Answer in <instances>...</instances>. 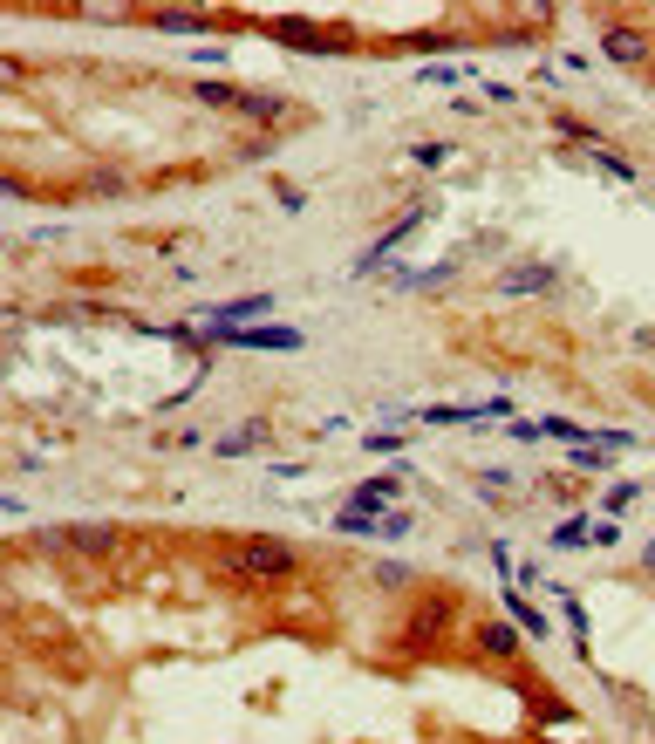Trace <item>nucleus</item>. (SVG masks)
<instances>
[{
  "mask_svg": "<svg viewBox=\"0 0 655 744\" xmlns=\"http://www.w3.org/2000/svg\"><path fill=\"white\" fill-rule=\"evenodd\" d=\"M376 581H383V588H410V567H396V560H383V567H376Z\"/></svg>",
  "mask_w": 655,
  "mask_h": 744,
  "instance_id": "6ab92c4d",
  "label": "nucleus"
},
{
  "mask_svg": "<svg viewBox=\"0 0 655 744\" xmlns=\"http://www.w3.org/2000/svg\"><path fill=\"white\" fill-rule=\"evenodd\" d=\"M615 540H621V526H615V519H601V526L587 533V547H615Z\"/></svg>",
  "mask_w": 655,
  "mask_h": 744,
  "instance_id": "aec40b11",
  "label": "nucleus"
},
{
  "mask_svg": "<svg viewBox=\"0 0 655 744\" xmlns=\"http://www.w3.org/2000/svg\"><path fill=\"white\" fill-rule=\"evenodd\" d=\"M219 342H226V349H280V355H294L301 349V328H226Z\"/></svg>",
  "mask_w": 655,
  "mask_h": 744,
  "instance_id": "20e7f679",
  "label": "nucleus"
},
{
  "mask_svg": "<svg viewBox=\"0 0 655 744\" xmlns=\"http://www.w3.org/2000/svg\"><path fill=\"white\" fill-rule=\"evenodd\" d=\"M642 567H649V574H655V540H649V547H642Z\"/></svg>",
  "mask_w": 655,
  "mask_h": 744,
  "instance_id": "4be33fe9",
  "label": "nucleus"
},
{
  "mask_svg": "<svg viewBox=\"0 0 655 744\" xmlns=\"http://www.w3.org/2000/svg\"><path fill=\"white\" fill-rule=\"evenodd\" d=\"M478 649H485V656H519V635H512V622H485L478 628Z\"/></svg>",
  "mask_w": 655,
  "mask_h": 744,
  "instance_id": "6e6552de",
  "label": "nucleus"
},
{
  "mask_svg": "<svg viewBox=\"0 0 655 744\" xmlns=\"http://www.w3.org/2000/svg\"><path fill=\"white\" fill-rule=\"evenodd\" d=\"M396 492H403V478L389 471V478H369V485H355V499H348V506H355V512H376V519H383V512H396Z\"/></svg>",
  "mask_w": 655,
  "mask_h": 744,
  "instance_id": "0eeeda50",
  "label": "nucleus"
},
{
  "mask_svg": "<svg viewBox=\"0 0 655 744\" xmlns=\"http://www.w3.org/2000/svg\"><path fill=\"white\" fill-rule=\"evenodd\" d=\"M587 533H594L587 519H560V526H553V547H587Z\"/></svg>",
  "mask_w": 655,
  "mask_h": 744,
  "instance_id": "4468645a",
  "label": "nucleus"
},
{
  "mask_svg": "<svg viewBox=\"0 0 655 744\" xmlns=\"http://www.w3.org/2000/svg\"><path fill=\"white\" fill-rule=\"evenodd\" d=\"M253 444H267V424H246V431L219 437V451H226V458H239V451H253Z\"/></svg>",
  "mask_w": 655,
  "mask_h": 744,
  "instance_id": "ddd939ff",
  "label": "nucleus"
},
{
  "mask_svg": "<svg viewBox=\"0 0 655 744\" xmlns=\"http://www.w3.org/2000/svg\"><path fill=\"white\" fill-rule=\"evenodd\" d=\"M594 171H608V178H621V185L635 178V164H628V157H608V151H594Z\"/></svg>",
  "mask_w": 655,
  "mask_h": 744,
  "instance_id": "2eb2a0df",
  "label": "nucleus"
},
{
  "mask_svg": "<svg viewBox=\"0 0 655 744\" xmlns=\"http://www.w3.org/2000/svg\"><path fill=\"white\" fill-rule=\"evenodd\" d=\"M635 506V485H615V492H608V519H615V512H628Z\"/></svg>",
  "mask_w": 655,
  "mask_h": 744,
  "instance_id": "412c9836",
  "label": "nucleus"
},
{
  "mask_svg": "<svg viewBox=\"0 0 655 744\" xmlns=\"http://www.w3.org/2000/svg\"><path fill=\"white\" fill-rule=\"evenodd\" d=\"M260 314H273V294H239V301H226L205 328H212V335H226V328H253Z\"/></svg>",
  "mask_w": 655,
  "mask_h": 744,
  "instance_id": "39448f33",
  "label": "nucleus"
},
{
  "mask_svg": "<svg viewBox=\"0 0 655 744\" xmlns=\"http://www.w3.org/2000/svg\"><path fill=\"white\" fill-rule=\"evenodd\" d=\"M226 567H232V581H280L294 567V547L287 540H239L226 553Z\"/></svg>",
  "mask_w": 655,
  "mask_h": 744,
  "instance_id": "f03ea898",
  "label": "nucleus"
},
{
  "mask_svg": "<svg viewBox=\"0 0 655 744\" xmlns=\"http://www.w3.org/2000/svg\"><path fill=\"white\" fill-rule=\"evenodd\" d=\"M157 28H164V35H192L198 14H171V7H164V14H157Z\"/></svg>",
  "mask_w": 655,
  "mask_h": 744,
  "instance_id": "dca6fc26",
  "label": "nucleus"
},
{
  "mask_svg": "<svg viewBox=\"0 0 655 744\" xmlns=\"http://www.w3.org/2000/svg\"><path fill=\"white\" fill-rule=\"evenodd\" d=\"M601 48H608V62H621V69H642L655 48L642 28H628V21H608V35H601Z\"/></svg>",
  "mask_w": 655,
  "mask_h": 744,
  "instance_id": "7ed1b4c3",
  "label": "nucleus"
},
{
  "mask_svg": "<svg viewBox=\"0 0 655 744\" xmlns=\"http://www.w3.org/2000/svg\"><path fill=\"white\" fill-rule=\"evenodd\" d=\"M505 615H512V622L526 628V635H546V615L533 608V601H519V594H505Z\"/></svg>",
  "mask_w": 655,
  "mask_h": 744,
  "instance_id": "f8f14e48",
  "label": "nucleus"
},
{
  "mask_svg": "<svg viewBox=\"0 0 655 744\" xmlns=\"http://www.w3.org/2000/svg\"><path fill=\"white\" fill-rule=\"evenodd\" d=\"M553 130H560V137H574V144H601V137H594L587 123H574V117H553Z\"/></svg>",
  "mask_w": 655,
  "mask_h": 744,
  "instance_id": "f3484780",
  "label": "nucleus"
},
{
  "mask_svg": "<svg viewBox=\"0 0 655 744\" xmlns=\"http://www.w3.org/2000/svg\"><path fill=\"white\" fill-rule=\"evenodd\" d=\"M335 533L362 540V533H383V519H376V512H355V506H342V512H335Z\"/></svg>",
  "mask_w": 655,
  "mask_h": 744,
  "instance_id": "9d476101",
  "label": "nucleus"
},
{
  "mask_svg": "<svg viewBox=\"0 0 655 744\" xmlns=\"http://www.w3.org/2000/svg\"><path fill=\"white\" fill-rule=\"evenodd\" d=\"M478 485H485V492H492V499H499V492H519V478H512V471H485V478H478Z\"/></svg>",
  "mask_w": 655,
  "mask_h": 744,
  "instance_id": "a211bd4d",
  "label": "nucleus"
},
{
  "mask_svg": "<svg viewBox=\"0 0 655 744\" xmlns=\"http://www.w3.org/2000/svg\"><path fill=\"white\" fill-rule=\"evenodd\" d=\"M553 267H512V274H499V294L505 301H526V294H553Z\"/></svg>",
  "mask_w": 655,
  "mask_h": 744,
  "instance_id": "423d86ee",
  "label": "nucleus"
},
{
  "mask_svg": "<svg viewBox=\"0 0 655 744\" xmlns=\"http://www.w3.org/2000/svg\"><path fill=\"white\" fill-rule=\"evenodd\" d=\"M198 103H212V110H239V117H253V123H280V117H287V96H273V89H232V82H198Z\"/></svg>",
  "mask_w": 655,
  "mask_h": 744,
  "instance_id": "f257e3e1",
  "label": "nucleus"
},
{
  "mask_svg": "<svg viewBox=\"0 0 655 744\" xmlns=\"http://www.w3.org/2000/svg\"><path fill=\"white\" fill-rule=\"evenodd\" d=\"M62 540H69V547H82V553H116V533H103V526H69Z\"/></svg>",
  "mask_w": 655,
  "mask_h": 744,
  "instance_id": "1a4fd4ad",
  "label": "nucleus"
},
{
  "mask_svg": "<svg viewBox=\"0 0 655 744\" xmlns=\"http://www.w3.org/2000/svg\"><path fill=\"white\" fill-rule=\"evenodd\" d=\"M424 424H430V431H451V424H478V410H458V403H430Z\"/></svg>",
  "mask_w": 655,
  "mask_h": 744,
  "instance_id": "9b49d317",
  "label": "nucleus"
}]
</instances>
